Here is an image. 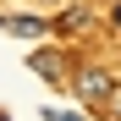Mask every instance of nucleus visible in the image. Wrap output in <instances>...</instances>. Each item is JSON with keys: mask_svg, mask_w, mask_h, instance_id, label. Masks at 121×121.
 I'll return each instance as SVG.
<instances>
[{"mask_svg": "<svg viewBox=\"0 0 121 121\" xmlns=\"http://www.w3.org/2000/svg\"><path fill=\"white\" fill-rule=\"evenodd\" d=\"M17 39H39V33H44V22H39V17H11V22H6Z\"/></svg>", "mask_w": 121, "mask_h": 121, "instance_id": "7ed1b4c3", "label": "nucleus"}, {"mask_svg": "<svg viewBox=\"0 0 121 121\" xmlns=\"http://www.w3.org/2000/svg\"><path fill=\"white\" fill-rule=\"evenodd\" d=\"M110 22H116V28H121V6H116V11H110Z\"/></svg>", "mask_w": 121, "mask_h": 121, "instance_id": "39448f33", "label": "nucleus"}, {"mask_svg": "<svg viewBox=\"0 0 121 121\" xmlns=\"http://www.w3.org/2000/svg\"><path fill=\"white\" fill-rule=\"evenodd\" d=\"M0 121H6V116H0Z\"/></svg>", "mask_w": 121, "mask_h": 121, "instance_id": "0eeeda50", "label": "nucleus"}, {"mask_svg": "<svg viewBox=\"0 0 121 121\" xmlns=\"http://www.w3.org/2000/svg\"><path fill=\"white\" fill-rule=\"evenodd\" d=\"M77 94H83L88 105H99V99H110V94H116V83H110V72H105V66H83V72H77Z\"/></svg>", "mask_w": 121, "mask_h": 121, "instance_id": "f257e3e1", "label": "nucleus"}, {"mask_svg": "<svg viewBox=\"0 0 121 121\" xmlns=\"http://www.w3.org/2000/svg\"><path fill=\"white\" fill-rule=\"evenodd\" d=\"M44 121H83L77 110H44Z\"/></svg>", "mask_w": 121, "mask_h": 121, "instance_id": "20e7f679", "label": "nucleus"}, {"mask_svg": "<svg viewBox=\"0 0 121 121\" xmlns=\"http://www.w3.org/2000/svg\"><path fill=\"white\" fill-rule=\"evenodd\" d=\"M0 28H6V22H0Z\"/></svg>", "mask_w": 121, "mask_h": 121, "instance_id": "423d86ee", "label": "nucleus"}, {"mask_svg": "<svg viewBox=\"0 0 121 121\" xmlns=\"http://www.w3.org/2000/svg\"><path fill=\"white\" fill-rule=\"evenodd\" d=\"M28 66H33L39 77H44V83H66V66H60V55H55V50H39V55L28 60Z\"/></svg>", "mask_w": 121, "mask_h": 121, "instance_id": "f03ea898", "label": "nucleus"}]
</instances>
